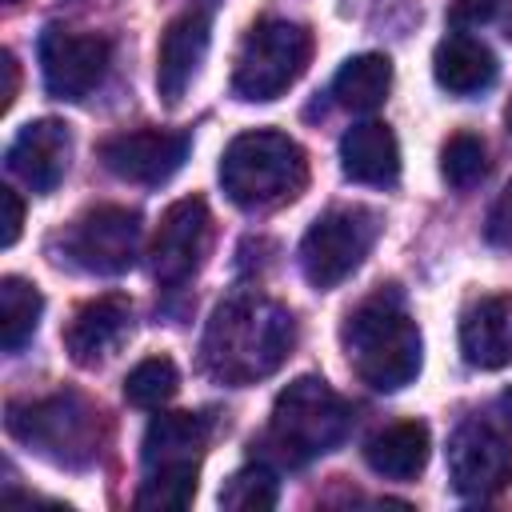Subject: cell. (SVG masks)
<instances>
[{"label": "cell", "instance_id": "cell-8", "mask_svg": "<svg viewBox=\"0 0 512 512\" xmlns=\"http://www.w3.org/2000/svg\"><path fill=\"white\" fill-rule=\"evenodd\" d=\"M448 480L468 500L500 492L512 480V428L492 412L464 420L448 440Z\"/></svg>", "mask_w": 512, "mask_h": 512}, {"label": "cell", "instance_id": "cell-12", "mask_svg": "<svg viewBox=\"0 0 512 512\" xmlns=\"http://www.w3.org/2000/svg\"><path fill=\"white\" fill-rule=\"evenodd\" d=\"M208 236H212V216H208V204L200 196H184L176 200L164 216H160V228H156V240H152V272L160 284H184L204 252H208Z\"/></svg>", "mask_w": 512, "mask_h": 512}, {"label": "cell", "instance_id": "cell-14", "mask_svg": "<svg viewBox=\"0 0 512 512\" xmlns=\"http://www.w3.org/2000/svg\"><path fill=\"white\" fill-rule=\"evenodd\" d=\"M208 40H212V24L200 12H184L164 28V40L156 52V88L168 104H180L184 92L192 88L208 56Z\"/></svg>", "mask_w": 512, "mask_h": 512}, {"label": "cell", "instance_id": "cell-29", "mask_svg": "<svg viewBox=\"0 0 512 512\" xmlns=\"http://www.w3.org/2000/svg\"><path fill=\"white\" fill-rule=\"evenodd\" d=\"M496 8H500V0H452V24H460V28H480L484 20H492L496 16Z\"/></svg>", "mask_w": 512, "mask_h": 512}, {"label": "cell", "instance_id": "cell-15", "mask_svg": "<svg viewBox=\"0 0 512 512\" xmlns=\"http://www.w3.org/2000/svg\"><path fill=\"white\" fill-rule=\"evenodd\" d=\"M132 328V300L120 296V292H108V296H96L88 300L64 328V348L76 364L92 368L100 364Z\"/></svg>", "mask_w": 512, "mask_h": 512}, {"label": "cell", "instance_id": "cell-26", "mask_svg": "<svg viewBox=\"0 0 512 512\" xmlns=\"http://www.w3.org/2000/svg\"><path fill=\"white\" fill-rule=\"evenodd\" d=\"M488 172V148L476 132H456L440 148V176L452 188H472Z\"/></svg>", "mask_w": 512, "mask_h": 512}, {"label": "cell", "instance_id": "cell-7", "mask_svg": "<svg viewBox=\"0 0 512 512\" xmlns=\"http://www.w3.org/2000/svg\"><path fill=\"white\" fill-rule=\"evenodd\" d=\"M380 236V216L372 208H332L300 240L304 280L320 292L348 280Z\"/></svg>", "mask_w": 512, "mask_h": 512}, {"label": "cell", "instance_id": "cell-1", "mask_svg": "<svg viewBox=\"0 0 512 512\" xmlns=\"http://www.w3.org/2000/svg\"><path fill=\"white\" fill-rule=\"evenodd\" d=\"M292 344H296L292 312L256 288H244L216 304L200 340V360L208 376H216L220 384L244 388L272 376L292 356Z\"/></svg>", "mask_w": 512, "mask_h": 512}, {"label": "cell", "instance_id": "cell-25", "mask_svg": "<svg viewBox=\"0 0 512 512\" xmlns=\"http://www.w3.org/2000/svg\"><path fill=\"white\" fill-rule=\"evenodd\" d=\"M276 500H280V484H276L272 468H264V464H248V468L232 472L220 488V504L228 512H268V508H276Z\"/></svg>", "mask_w": 512, "mask_h": 512}, {"label": "cell", "instance_id": "cell-5", "mask_svg": "<svg viewBox=\"0 0 512 512\" xmlns=\"http://www.w3.org/2000/svg\"><path fill=\"white\" fill-rule=\"evenodd\" d=\"M8 432L68 468H84L100 452V412L76 392H56L32 404H8Z\"/></svg>", "mask_w": 512, "mask_h": 512}, {"label": "cell", "instance_id": "cell-22", "mask_svg": "<svg viewBox=\"0 0 512 512\" xmlns=\"http://www.w3.org/2000/svg\"><path fill=\"white\" fill-rule=\"evenodd\" d=\"M196 480H200V460L152 464L140 480L136 508H144V512H184L196 496Z\"/></svg>", "mask_w": 512, "mask_h": 512}, {"label": "cell", "instance_id": "cell-6", "mask_svg": "<svg viewBox=\"0 0 512 512\" xmlns=\"http://www.w3.org/2000/svg\"><path fill=\"white\" fill-rule=\"evenodd\" d=\"M308 60H312V32L304 24L260 20L236 52L232 96L248 100V104L276 100L304 76Z\"/></svg>", "mask_w": 512, "mask_h": 512}, {"label": "cell", "instance_id": "cell-10", "mask_svg": "<svg viewBox=\"0 0 512 512\" xmlns=\"http://www.w3.org/2000/svg\"><path fill=\"white\" fill-rule=\"evenodd\" d=\"M36 56H40L44 88L56 100H84L104 80L112 44L104 36H84V32L52 24V28L40 32Z\"/></svg>", "mask_w": 512, "mask_h": 512}, {"label": "cell", "instance_id": "cell-2", "mask_svg": "<svg viewBox=\"0 0 512 512\" xmlns=\"http://www.w3.org/2000/svg\"><path fill=\"white\" fill-rule=\"evenodd\" d=\"M344 352L352 372L376 392H400L420 376L424 340L396 296H372L344 320Z\"/></svg>", "mask_w": 512, "mask_h": 512}, {"label": "cell", "instance_id": "cell-27", "mask_svg": "<svg viewBox=\"0 0 512 512\" xmlns=\"http://www.w3.org/2000/svg\"><path fill=\"white\" fill-rule=\"evenodd\" d=\"M484 236H488V244L512 252V180H508L504 192L496 196V204H492V212H488V224H484Z\"/></svg>", "mask_w": 512, "mask_h": 512}, {"label": "cell", "instance_id": "cell-20", "mask_svg": "<svg viewBox=\"0 0 512 512\" xmlns=\"http://www.w3.org/2000/svg\"><path fill=\"white\" fill-rule=\"evenodd\" d=\"M208 444V420L200 412H164L152 416L144 432V468L168 460H200Z\"/></svg>", "mask_w": 512, "mask_h": 512}, {"label": "cell", "instance_id": "cell-13", "mask_svg": "<svg viewBox=\"0 0 512 512\" xmlns=\"http://www.w3.org/2000/svg\"><path fill=\"white\" fill-rule=\"evenodd\" d=\"M72 160V132L64 120H32L16 132V140L8 144V168L12 176H20L36 196H48Z\"/></svg>", "mask_w": 512, "mask_h": 512}, {"label": "cell", "instance_id": "cell-16", "mask_svg": "<svg viewBox=\"0 0 512 512\" xmlns=\"http://www.w3.org/2000/svg\"><path fill=\"white\" fill-rule=\"evenodd\" d=\"M460 352L472 368L512 364V292L480 296L460 316Z\"/></svg>", "mask_w": 512, "mask_h": 512}, {"label": "cell", "instance_id": "cell-3", "mask_svg": "<svg viewBox=\"0 0 512 512\" xmlns=\"http://www.w3.org/2000/svg\"><path fill=\"white\" fill-rule=\"evenodd\" d=\"M308 184V156L304 148L276 128L240 132L220 156V188L232 204L260 212L284 200H296Z\"/></svg>", "mask_w": 512, "mask_h": 512}, {"label": "cell", "instance_id": "cell-31", "mask_svg": "<svg viewBox=\"0 0 512 512\" xmlns=\"http://www.w3.org/2000/svg\"><path fill=\"white\" fill-rule=\"evenodd\" d=\"M504 120H508V132H512V104H508V112H504Z\"/></svg>", "mask_w": 512, "mask_h": 512}, {"label": "cell", "instance_id": "cell-9", "mask_svg": "<svg viewBox=\"0 0 512 512\" xmlns=\"http://www.w3.org/2000/svg\"><path fill=\"white\" fill-rule=\"evenodd\" d=\"M68 260L92 276H120L140 256V216L120 204H100L68 228Z\"/></svg>", "mask_w": 512, "mask_h": 512}, {"label": "cell", "instance_id": "cell-24", "mask_svg": "<svg viewBox=\"0 0 512 512\" xmlns=\"http://www.w3.org/2000/svg\"><path fill=\"white\" fill-rule=\"evenodd\" d=\"M180 388V372L168 356H148L124 376V400L136 408H164Z\"/></svg>", "mask_w": 512, "mask_h": 512}, {"label": "cell", "instance_id": "cell-18", "mask_svg": "<svg viewBox=\"0 0 512 512\" xmlns=\"http://www.w3.org/2000/svg\"><path fill=\"white\" fill-rule=\"evenodd\" d=\"M432 76H436V84L444 92L472 96V92H484L496 80V56H492V48L484 40H476L468 32H448L436 44Z\"/></svg>", "mask_w": 512, "mask_h": 512}, {"label": "cell", "instance_id": "cell-11", "mask_svg": "<svg viewBox=\"0 0 512 512\" xmlns=\"http://www.w3.org/2000/svg\"><path fill=\"white\" fill-rule=\"evenodd\" d=\"M188 132H168V128H140V132H120L100 144V160L112 176L128 184H164L176 176L188 160Z\"/></svg>", "mask_w": 512, "mask_h": 512}, {"label": "cell", "instance_id": "cell-4", "mask_svg": "<svg viewBox=\"0 0 512 512\" xmlns=\"http://www.w3.org/2000/svg\"><path fill=\"white\" fill-rule=\"evenodd\" d=\"M348 428H352V408L320 376L292 380L276 396L272 420H268V436H272L280 460H288V464H308V460L332 452L336 444H344Z\"/></svg>", "mask_w": 512, "mask_h": 512}, {"label": "cell", "instance_id": "cell-19", "mask_svg": "<svg viewBox=\"0 0 512 512\" xmlns=\"http://www.w3.org/2000/svg\"><path fill=\"white\" fill-rule=\"evenodd\" d=\"M428 448H432L428 428L420 420H400V424H388L376 436H368L364 460L384 480H412V476L424 472Z\"/></svg>", "mask_w": 512, "mask_h": 512}, {"label": "cell", "instance_id": "cell-30", "mask_svg": "<svg viewBox=\"0 0 512 512\" xmlns=\"http://www.w3.org/2000/svg\"><path fill=\"white\" fill-rule=\"evenodd\" d=\"M16 84H20L16 56H12V52H0V116L12 108V100H16Z\"/></svg>", "mask_w": 512, "mask_h": 512}, {"label": "cell", "instance_id": "cell-28", "mask_svg": "<svg viewBox=\"0 0 512 512\" xmlns=\"http://www.w3.org/2000/svg\"><path fill=\"white\" fill-rule=\"evenodd\" d=\"M0 208H4V220H0V244L12 248L16 236H20V224H24V204H20L16 188H0Z\"/></svg>", "mask_w": 512, "mask_h": 512}, {"label": "cell", "instance_id": "cell-21", "mask_svg": "<svg viewBox=\"0 0 512 512\" xmlns=\"http://www.w3.org/2000/svg\"><path fill=\"white\" fill-rule=\"evenodd\" d=\"M388 88H392V60L380 56V52H360V56H348L332 80V96L340 108L348 112H372L388 100Z\"/></svg>", "mask_w": 512, "mask_h": 512}, {"label": "cell", "instance_id": "cell-23", "mask_svg": "<svg viewBox=\"0 0 512 512\" xmlns=\"http://www.w3.org/2000/svg\"><path fill=\"white\" fill-rule=\"evenodd\" d=\"M44 312V296L32 280L24 276H4L0 280V348L4 352H20Z\"/></svg>", "mask_w": 512, "mask_h": 512}, {"label": "cell", "instance_id": "cell-32", "mask_svg": "<svg viewBox=\"0 0 512 512\" xmlns=\"http://www.w3.org/2000/svg\"><path fill=\"white\" fill-rule=\"evenodd\" d=\"M8 4H16V0H8Z\"/></svg>", "mask_w": 512, "mask_h": 512}, {"label": "cell", "instance_id": "cell-17", "mask_svg": "<svg viewBox=\"0 0 512 512\" xmlns=\"http://www.w3.org/2000/svg\"><path fill=\"white\" fill-rule=\"evenodd\" d=\"M340 168L356 184H392L400 176V144L388 124L360 120L340 136Z\"/></svg>", "mask_w": 512, "mask_h": 512}]
</instances>
